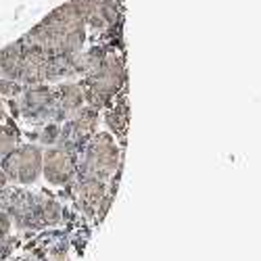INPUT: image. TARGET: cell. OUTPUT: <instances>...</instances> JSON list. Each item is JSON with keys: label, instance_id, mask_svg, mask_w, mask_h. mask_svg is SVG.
I'll return each mask as SVG.
<instances>
[]
</instances>
